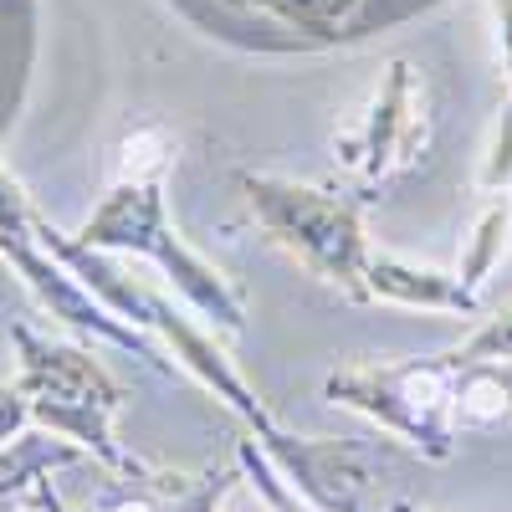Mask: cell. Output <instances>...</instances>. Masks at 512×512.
<instances>
[{"instance_id": "d6986e66", "label": "cell", "mask_w": 512, "mask_h": 512, "mask_svg": "<svg viewBox=\"0 0 512 512\" xmlns=\"http://www.w3.org/2000/svg\"><path fill=\"white\" fill-rule=\"evenodd\" d=\"M492 21H497V52L507 67V88H512V0H492Z\"/></svg>"}, {"instance_id": "7402d4cb", "label": "cell", "mask_w": 512, "mask_h": 512, "mask_svg": "<svg viewBox=\"0 0 512 512\" xmlns=\"http://www.w3.org/2000/svg\"><path fill=\"white\" fill-rule=\"evenodd\" d=\"M16 507H21V502H0V512H16Z\"/></svg>"}, {"instance_id": "9a60e30c", "label": "cell", "mask_w": 512, "mask_h": 512, "mask_svg": "<svg viewBox=\"0 0 512 512\" xmlns=\"http://www.w3.org/2000/svg\"><path fill=\"white\" fill-rule=\"evenodd\" d=\"M236 466L246 472V482H251L256 492L267 497V507H272V512H313V507H308L303 497H297V492H292V487L282 482V472H277V466L267 461V451L256 446V436L236 441Z\"/></svg>"}, {"instance_id": "30bf717a", "label": "cell", "mask_w": 512, "mask_h": 512, "mask_svg": "<svg viewBox=\"0 0 512 512\" xmlns=\"http://www.w3.org/2000/svg\"><path fill=\"white\" fill-rule=\"evenodd\" d=\"M369 303H395V308H420V313H461V318H482V297L477 287H466L461 272H441V267H420L405 256L374 251L369 256Z\"/></svg>"}, {"instance_id": "e0dca14e", "label": "cell", "mask_w": 512, "mask_h": 512, "mask_svg": "<svg viewBox=\"0 0 512 512\" xmlns=\"http://www.w3.org/2000/svg\"><path fill=\"white\" fill-rule=\"evenodd\" d=\"M451 354L456 359H512V303L497 308V313H487Z\"/></svg>"}, {"instance_id": "52a82bcc", "label": "cell", "mask_w": 512, "mask_h": 512, "mask_svg": "<svg viewBox=\"0 0 512 512\" xmlns=\"http://www.w3.org/2000/svg\"><path fill=\"white\" fill-rule=\"evenodd\" d=\"M431 149V82L410 57H390L369 103L333 134V159L364 185H384Z\"/></svg>"}, {"instance_id": "5b68a950", "label": "cell", "mask_w": 512, "mask_h": 512, "mask_svg": "<svg viewBox=\"0 0 512 512\" xmlns=\"http://www.w3.org/2000/svg\"><path fill=\"white\" fill-rule=\"evenodd\" d=\"M0 262L11 267V277H21V287L31 292V303L47 313L52 323L72 328L77 338H98V344H113L123 354L144 359L159 374H180L175 359L159 349V338H149L144 328L113 318L98 297L82 287L62 262L57 251L41 236V210L31 205V195L21 190V180L0 164Z\"/></svg>"}, {"instance_id": "9c48e42d", "label": "cell", "mask_w": 512, "mask_h": 512, "mask_svg": "<svg viewBox=\"0 0 512 512\" xmlns=\"http://www.w3.org/2000/svg\"><path fill=\"white\" fill-rule=\"evenodd\" d=\"M149 333L159 338V349L175 359V369L180 374H190L205 395H216L236 420H246L251 425V436H262V431H272L277 425V415L267 410V400L251 390V384L241 379V369L231 364V354H226V344L216 338V328L210 323H200L195 313H180L169 297H159V308H154V323H149Z\"/></svg>"}, {"instance_id": "ffe728a7", "label": "cell", "mask_w": 512, "mask_h": 512, "mask_svg": "<svg viewBox=\"0 0 512 512\" xmlns=\"http://www.w3.org/2000/svg\"><path fill=\"white\" fill-rule=\"evenodd\" d=\"M26 507H36V512H72V507L62 502V492L52 487V477H41V482L31 487V497H26Z\"/></svg>"}, {"instance_id": "6da1fadb", "label": "cell", "mask_w": 512, "mask_h": 512, "mask_svg": "<svg viewBox=\"0 0 512 512\" xmlns=\"http://www.w3.org/2000/svg\"><path fill=\"white\" fill-rule=\"evenodd\" d=\"M82 246L93 251H108V256H139L149 262L169 292L180 297V303L210 323L221 338H241L246 333V297L241 287L210 262L200 256L180 226L169 221V200H164V180H149V175H118L108 185V195L93 205V216L72 231Z\"/></svg>"}, {"instance_id": "2e32d148", "label": "cell", "mask_w": 512, "mask_h": 512, "mask_svg": "<svg viewBox=\"0 0 512 512\" xmlns=\"http://www.w3.org/2000/svg\"><path fill=\"white\" fill-rule=\"evenodd\" d=\"M477 190L482 195H512V88H507V103L497 113V128L482 149V164H477Z\"/></svg>"}, {"instance_id": "44dd1931", "label": "cell", "mask_w": 512, "mask_h": 512, "mask_svg": "<svg viewBox=\"0 0 512 512\" xmlns=\"http://www.w3.org/2000/svg\"><path fill=\"white\" fill-rule=\"evenodd\" d=\"M390 512H431V507H415V502H390Z\"/></svg>"}, {"instance_id": "3957f363", "label": "cell", "mask_w": 512, "mask_h": 512, "mask_svg": "<svg viewBox=\"0 0 512 512\" xmlns=\"http://www.w3.org/2000/svg\"><path fill=\"white\" fill-rule=\"evenodd\" d=\"M236 190L251 210L256 231L277 251H287L303 272H313L323 287L344 292L349 303H369V231L364 210L323 185H303L287 175H262V169H236Z\"/></svg>"}, {"instance_id": "4fadbf2b", "label": "cell", "mask_w": 512, "mask_h": 512, "mask_svg": "<svg viewBox=\"0 0 512 512\" xmlns=\"http://www.w3.org/2000/svg\"><path fill=\"white\" fill-rule=\"evenodd\" d=\"M507 236H512V200H507V195H487V205H482V216H477L472 236H466L461 267H456L466 287L482 292V282L497 272L502 251H507Z\"/></svg>"}, {"instance_id": "7a4b0ae2", "label": "cell", "mask_w": 512, "mask_h": 512, "mask_svg": "<svg viewBox=\"0 0 512 512\" xmlns=\"http://www.w3.org/2000/svg\"><path fill=\"white\" fill-rule=\"evenodd\" d=\"M11 344H16V390L26 395L36 431H52L82 446L88 461H98L108 477H139L149 461L118 441L123 384L108 374V364L82 344L36 333L31 323L11 328Z\"/></svg>"}, {"instance_id": "8fae6325", "label": "cell", "mask_w": 512, "mask_h": 512, "mask_svg": "<svg viewBox=\"0 0 512 512\" xmlns=\"http://www.w3.org/2000/svg\"><path fill=\"white\" fill-rule=\"evenodd\" d=\"M456 436H497L512 425V359H456L451 384Z\"/></svg>"}, {"instance_id": "8992f818", "label": "cell", "mask_w": 512, "mask_h": 512, "mask_svg": "<svg viewBox=\"0 0 512 512\" xmlns=\"http://www.w3.org/2000/svg\"><path fill=\"white\" fill-rule=\"evenodd\" d=\"M451 384H456V354H425V359H395V364H338L323 379V400L338 410H354L390 431L425 461L456 456V425H451Z\"/></svg>"}, {"instance_id": "5bb4252c", "label": "cell", "mask_w": 512, "mask_h": 512, "mask_svg": "<svg viewBox=\"0 0 512 512\" xmlns=\"http://www.w3.org/2000/svg\"><path fill=\"white\" fill-rule=\"evenodd\" d=\"M169 164H175V139L164 134L159 123H144L123 139L118 149V175H149V180H164Z\"/></svg>"}, {"instance_id": "ac0fdd59", "label": "cell", "mask_w": 512, "mask_h": 512, "mask_svg": "<svg viewBox=\"0 0 512 512\" xmlns=\"http://www.w3.org/2000/svg\"><path fill=\"white\" fill-rule=\"evenodd\" d=\"M31 425V410H26V395L16 390V379L0 384V446H6L11 436H21Z\"/></svg>"}, {"instance_id": "ba28073f", "label": "cell", "mask_w": 512, "mask_h": 512, "mask_svg": "<svg viewBox=\"0 0 512 512\" xmlns=\"http://www.w3.org/2000/svg\"><path fill=\"white\" fill-rule=\"evenodd\" d=\"M256 446L267 451L282 482L313 512H379L384 466H379L374 446L338 441V436H292L282 425L262 431Z\"/></svg>"}, {"instance_id": "7c38bea8", "label": "cell", "mask_w": 512, "mask_h": 512, "mask_svg": "<svg viewBox=\"0 0 512 512\" xmlns=\"http://www.w3.org/2000/svg\"><path fill=\"white\" fill-rule=\"evenodd\" d=\"M77 461H88L82 446L26 425L21 436H11L6 446H0V502H26L41 477H57V472H67V466H77Z\"/></svg>"}, {"instance_id": "277c9868", "label": "cell", "mask_w": 512, "mask_h": 512, "mask_svg": "<svg viewBox=\"0 0 512 512\" xmlns=\"http://www.w3.org/2000/svg\"><path fill=\"white\" fill-rule=\"evenodd\" d=\"M210 11L195 16L205 36L236 41L246 52H297L318 57L338 47L395 31L446 0H205Z\"/></svg>"}]
</instances>
